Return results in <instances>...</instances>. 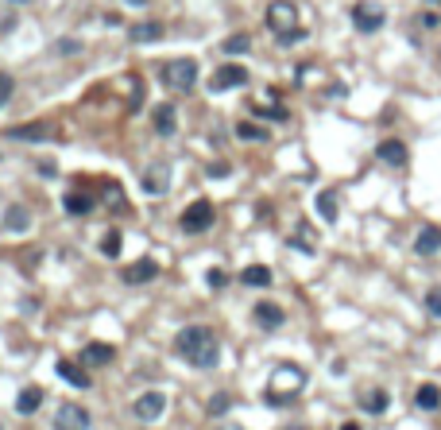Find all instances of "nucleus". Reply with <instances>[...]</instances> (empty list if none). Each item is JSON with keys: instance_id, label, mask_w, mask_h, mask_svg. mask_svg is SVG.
Returning <instances> with one entry per match:
<instances>
[{"instance_id": "nucleus-1", "label": "nucleus", "mask_w": 441, "mask_h": 430, "mask_svg": "<svg viewBox=\"0 0 441 430\" xmlns=\"http://www.w3.org/2000/svg\"><path fill=\"white\" fill-rule=\"evenodd\" d=\"M267 28L283 43H294L298 39V8H294L291 0H275L271 8H267Z\"/></svg>"}, {"instance_id": "nucleus-2", "label": "nucleus", "mask_w": 441, "mask_h": 430, "mask_svg": "<svg viewBox=\"0 0 441 430\" xmlns=\"http://www.w3.org/2000/svg\"><path fill=\"white\" fill-rule=\"evenodd\" d=\"M302 384H306V372H302V368H291V364H283V368L275 372L271 388H267V400H271V403H286L294 391H302Z\"/></svg>"}, {"instance_id": "nucleus-3", "label": "nucleus", "mask_w": 441, "mask_h": 430, "mask_svg": "<svg viewBox=\"0 0 441 430\" xmlns=\"http://www.w3.org/2000/svg\"><path fill=\"white\" fill-rule=\"evenodd\" d=\"M209 342H213V333H209L206 326H186V330H182V333L175 337V349L190 361V357H197V353L206 349Z\"/></svg>"}, {"instance_id": "nucleus-4", "label": "nucleus", "mask_w": 441, "mask_h": 430, "mask_svg": "<svg viewBox=\"0 0 441 430\" xmlns=\"http://www.w3.org/2000/svg\"><path fill=\"white\" fill-rule=\"evenodd\" d=\"M178 225L186 229V233H206L209 225H213V205L206 202V198H197V202L186 205V214H182V221Z\"/></svg>"}, {"instance_id": "nucleus-5", "label": "nucleus", "mask_w": 441, "mask_h": 430, "mask_svg": "<svg viewBox=\"0 0 441 430\" xmlns=\"http://www.w3.org/2000/svg\"><path fill=\"white\" fill-rule=\"evenodd\" d=\"M55 430H89V411L81 403H62L55 411Z\"/></svg>"}, {"instance_id": "nucleus-6", "label": "nucleus", "mask_w": 441, "mask_h": 430, "mask_svg": "<svg viewBox=\"0 0 441 430\" xmlns=\"http://www.w3.org/2000/svg\"><path fill=\"white\" fill-rule=\"evenodd\" d=\"M167 82L178 89V93L194 89V82H197V62H194V59H178V62H170V66H167Z\"/></svg>"}, {"instance_id": "nucleus-7", "label": "nucleus", "mask_w": 441, "mask_h": 430, "mask_svg": "<svg viewBox=\"0 0 441 430\" xmlns=\"http://www.w3.org/2000/svg\"><path fill=\"white\" fill-rule=\"evenodd\" d=\"M139 183H144V194L163 198V194H167V186H170V167L167 163H151L144 171V178H139Z\"/></svg>"}, {"instance_id": "nucleus-8", "label": "nucleus", "mask_w": 441, "mask_h": 430, "mask_svg": "<svg viewBox=\"0 0 441 430\" xmlns=\"http://www.w3.org/2000/svg\"><path fill=\"white\" fill-rule=\"evenodd\" d=\"M136 419H144V422H155L159 415H163V411H167V395H163V391H147V395H139L136 400Z\"/></svg>"}, {"instance_id": "nucleus-9", "label": "nucleus", "mask_w": 441, "mask_h": 430, "mask_svg": "<svg viewBox=\"0 0 441 430\" xmlns=\"http://www.w3.org/2000/svg\"><path fill=\"white\" fill-rule=\"evenodd\" d=\"M244 82H248V70H244V66H236V62H228V66H221L213 78H209V89H217V93H221V89L244 86Z\"/></svg>"}, {"instance_id": "nucleus-10", "label": "nucleus", "mask_w": 441, "mask_h": 430, "mask_svg": "<svg viewBox=\"0 0 441 430\" xmlns=\"http://www.w3.org/2000/svg\"><path fill=\"white\" fill-rule=\"evenodd\" d=\"M383 20H387V16H383L380 4H356V8H353V24L360 31H380Z\"/></svg>"}, {"instance_id": "nucleus-11", "label": "nucleus", "mask_w": 441, "mask_h": 430, "mask_svg": "<svg viewBox=\"0 0 441 430\" xmlns=\"http://www.w3.org/2000/svg\"><path fill=\"white\" fill-rule=\"evenodd\" d=\"M441 248V229L438 225H426L418 236H414V252L418 256H433Z\"/></svg>"}, {"instance_id": "nucleus-12", "label": "nucleus", "mask_w": 441, "mask_h": 430, "mask_svg": "<svg viewBox=\"0 0 441 430\" xmlns=\"http://www.w3.org/2000/svg\"><path fill=\"white\" fill-rule=\"evenodd\" d=\"M159 275V264L155 260H139V264H128L124 268V283H147Z\"/></svg>"}, {"instance_id": "nucleus-13", "label": "nucleus", "mask_w": 441, "mask_h": 430, "mask_svg": "<svg viewBox=\"0 0 441 430\" xmlns=\"http://www.w3.org/2000/svg\"><path fill=\"white\" fill-rule=\"evenodd\" d=\"M252 314H255V326H259V330H279V326H283V310L271 303H259Z\"/></svg>"}, {"instance_id": "nucleus-14", "label": "nucleus", "mask_w": 441, "mask_h": 430, "mask_svg": "<svg viewBox=\"0 0 441 430\" xmlns=\"http://www.w3.org/2000/svg\"><path fill=\"white\" fill-rule=\"evenodd\" d=\"M380 159L391 167H402L406 163V144H399V140H383L380 144Z\"/></svg>"}, {"instance_id": "nucleus-15", "label": "nucleus", "mask_w": 441, "mask_h": 430, "mask_svg": "<svg viewBox=\"0 0 441 430\" xmlns=\"http://www.w3.org/2000/svg\"><path fill=\"white\" fill-rule=\"evenodd\" d=\"M240 283L244 287H271V268H264V264L244 268V272H240Z\"/></svg>"}, {"instance_id": "nucleus-16", "label": "nucleus", "mask_w": 441, "mask_h": 430, "mask_svg": "<svg viewBox=\"0 0 441 430\" xmlns=\"http://www.w3.org/2000/svg\"><path fill=\"white\" fill-rule=\"evenodd\" d=\"M28 225H31L28 209H23V205H8V214H4V229H8V233H23Z\"/></svg>"}, {"instance_id": "nucleus-17", "label": "nucleus", "mask_w": 441, "mask_h": 430, "mask_svg": "<svg viewBox=\"0 0 441 430\" xmlns=\"http://www.w3.org/2000/svg\"><path fill=\"white\" fill-rule=\"evenodd\" d=\"M414 403H418L422 411H438L441 407V388L438 384H422L418 395H414Z\"/></svg>"}, {"instance_id": "nucleus-18", "label": "nucleus", "mask_w": 441, "mask_h": 430, "mask_svg": "<svg viewBox=\"0 0 441 430\" xmlns=\"http://www.w3.org/2000/svg\"><path fill=\"white\" fill-rule=\"evenodd\" d=\"M55 368H59V376H62V380H66V384H74V388H89L86 372H81V368H78V364H74V361H59V364H55Z\"/></svg>"}, {"instance_id": "nucleus-19", "label": "nucleus", "mask_w": 441, "mask_h": 430, "mask_svg": "<svg viewBox=\"0 0 441 430\" xmlns=\"http://www.w3.org/2000/svg\"><path fill=\"white\" fill-rule=\"evenodd\" d=\"M39 403H43V391L39 388H23L20 400H16V411H20V415H35V411H39Z\"/></svg>"}, {"instance_id": "nucleus-20", "label": "nucleus", "mask_w": 441, "mask_h": 430, "mask_svg": "<svg viewBox=\"0 0 441 430\" xmlns=\"http://www.w3.org/2000/svg\"><path fill=\"white\" fill-rule=\"evenodd\" d=\"M12 136H16V140H31V144H39V140H50V136H55V128H47V124H28V128H16Z\"/></svg>"}, {"instance_id": "nucleus-21", "label": "nucleus", "mask_w": 441, "mask_h": 430, "mask_svg": "<svg viewBox=\"0 0 441 430\" xmlns=\"http://www.w3.org/2000/svg\"><path fill=\"white\" fill-rule=\"evenodd\" d=\"M159 35H163V24H136L132 28V39L136 43H155Z\"/></svg>"}, {"instance_id": "nucleus-22", "label": "nucleus", "mask_w": 441, "mask_h": 430, "mask_svg": "<svg viewBox=\"0 0 441 430\" xmlns=\"http://www.w3.org/2000/svg\"><path fill=\"white\" fill-rule=\"evenodd\" d=\"M89 364H108L112 361V349L108 345H101V342H93V345H86V353H81Z\"/></svg>"}, {"instance_id": "nucleus-23", "label": "nucleus", "mask_w": 441, "mask_h": 430, "mask_svg": "<svg viewBox=\"0 0 441 430\" xmlns=\"http://www.w3.org/2000/svg\"><path fill=\"white\" fill-rule=\"evenodd\" d=\"M317 214H322L325 221H337V198H333V190H322V194H317Z\"/></svg>"}, {"instance_id": "nucleus-24", "label": "nucleus", "mask_w": 441, "mask_h": 430, "mask_svg": "<svg viewBox=\"0 0 441 430\" xmlns=\"http://www.w3.org/2000/svg\"><path fill=\"white\" fill-rule=\"evenodd\" d=\"M190 364H194V368H213L217 364V342H209L197 357H190Z\"/></svg>"}, {"instance_id": "nucleus-25", "label": "nucleus", "mask_w": 441, "mask_h": 430, "mask_svg": "<svg viewBox=\"0 0 441 430\" xmlns=\"http://www.w3.org/2000/svg\"><path fill=\"white\" fill-rule=\"evenodd\" d=\"M155 128L163 132V136H170V132H175V113H170V105L155 109Z\"/></svg>"}, {"instance_id": "nucleus-26", "label": "nucleus", "mask_w": 441, "mask_h": 430, "mask_svg": "<svg viewBox=\"0 0 441 430\" xmlns=\"http://www.w3.org/2000/svg\"><path fill=\"white\" fill-rule=\"evenodd\" d=\"M364 407L372 411V415H383V411H387V391H368Z\"/></svg>"}, {"instance_id": "nucleus-27", "label": "nucleus", "mask_w": 441, "mask_h": 430, "mask_svg": "<svg viewBox=\"0 0 441 430\" xmlns=\"http://www.w3.org/2000/svg\"><path fill=\"white\" fill-rule=\"evenodd\" d=\"M89 205H93V198H81V194H70L66 198V209H70V214H86Z\"/></svg>"}, {"instance_id": "nucleus-28", "label": "nucleus", "mask_w": 441, "mask_h": 430, "mask_svg": "<svg viewBox=\"0 0 441 430\" xmlns=\"http://www.w3.org/2000/svg\"><path fill=\"white\" fill-rule=\"evenodd\" d=\"M225 50H228V55H244V50H248V35H228Z\"/></svg>"}, {"instance_id": "nucleus-29", "label": "nucleus", "mask_w": 441, "mask_h": 430, "mask_svg": "<svg viewBox=\"0 0 441 430\" xmlns=\"http://www.w3.org/2000/svg\"><path fill=\"white\" fill-rule=\"evenodd\" d=\"M12 89H16V82H12L8 74H0V109H4V105L12 101Z\"/></svg>"}, {"instance_id": "nucleus-30", "label": "nucleus", "mask_w": 441, "mask_h": 430, "mask_svg": "<svg viewBox=\"0 0 441 430\" xmlns=\"http://www.w3.org/2000/svg\"><path fill=\"white\" fill-rule=\"evenodd\" d=\"M426 310H430V318H441V291H438V287L426 295Z\"/></svg>"}, {"instance_id": "nucleus-31", "label": "nucleus", "mask_w": 441, "mask_h": 430, "mask_svg": "<svg viewBox=\"0 0 441 430\" xmlns=\"http://www.w3.org/2000/svg\"><path fill=\"white\" fill-rule=\"evenodd\" d=\"M236 136H240V140H264L267 132H264V128H255V124H240V128H236Z\"/></svg>"}, {"instance_id": "nucleus-32", "label": "nucleus", "mask_w": 441, "mask_h": 430, "mask_svg": "<svg viewBox=\"0 0 441 430\" xmlns=\"http://www.w3.org/2000/svg\"><path fill=\"white\" fill-rule=\"evenodd\" d=\"M101 248H105V256H120V233H108Z\"/></svg>"}, {"instance_id": "nucleus-33", "label": "nucleus", "mask_w": 441, "mask_h": 430, "mask_svg": "<svg viewBox=\"0 0 441 430\" xmlns=\"http://www.w3.org/2000/svg\"><path fill=\"white\" fill-rule=\"evenodd\" d=\"M228 411V395H213L209 400V415H225Z\"/></svg>"}, {"instance_id": "nucleus-34", "label": "nucleus", "mask_w": 441, "mask_h": 430, "mask_svg": "<svg viewBox=\"0 0 441 430\" xmlns=\"http://www.w3.org/2000/svg\"><path fill=\"white\" fill-rule=\"evenodd\" d=\"M206 283L209 287H221V283H225V272H221V268H213V272L206 275Z\"/></svg>"}, {"instance_id": "nucleus-35", "label": "nucleus", "mask_w": 441, "mask_h": 430, "mask_svg": "<svg viewBox=\"0 0 441 430\" xmlns=\"http://www.w3.org/2000/svg\"><path fill=\"white\" fill-rule=\"evenodd\" d=\"M341 430H360V427H356V422H344V427Z\"/></svg>"}, {"instance_id": "nucleus-36", "label": "nucleus", "mask_w": 441, "mask_h": 430, "mask_svg": "<svg viewBox=\"0 0 441 430\" xmlns=\"http://www.w3.org/2000/svg\"><path fill=\"white\" fill-rule=\"evenodd\" d=\"M128 4H136V8H144V4H147V0H128Z\"/></svg>"}, {"instance_id": "nucleus-37", "label": "nucleus", "mask_w": 441, "mask_h": 430, "mask_svg": "<svg viewBox=\"0 0 441 430\" xmlns=\"http://www.w3.org/2000/svg\"><path fill=\"white\" fill-rule=\"evenodd\" d=\"M16 4H28V0H16Z\"/></svg>"}, {"instance_id": "nucleus-38", "label": "nucleus", "mask_w": 441, "mask_h": 430, "mask_svg": "<svg viewBox=\"0 0 441 430\" xmlns=\"http://www.w3.org/2000/svg\"><path fill=\"white\" fill-rule=\"evenodd\" d=\"M430 4H441V0H430Z\"/></svg>"}, {"instance_id": "nucleus-39", "label": "nucleus", "mask_w": 441, "mask_h": 430, "mask_svg": "<svg viewBox=\"0 0 441 430\" xmlns=\"http://www.w3.org/2000/svg\"><path fill=\"white\" fill-rule=\"evenodd\" d=\"M228 430H240V427H228Z\"/></svg>"}]
</instances>
